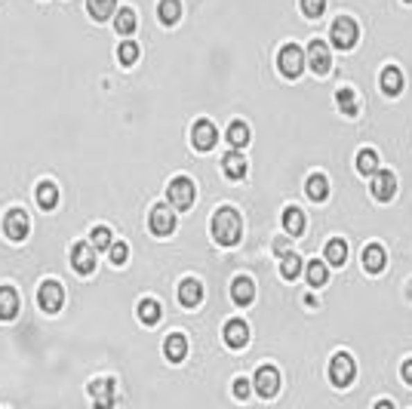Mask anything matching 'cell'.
Listing matches in <instances>:
<instances>
[{
    "label": "cell",
    "instance_id": "1",
    "mask_svg": "<svg viewBox=\"0 0 412 409\" xmlns=\"http://www.w3.org/2000/svg\"><path fill=\"white\" fill-rule=\"evenodd\" d=\"M243 234V222H240V212L231 210V206H222L212 215V237H216L218 247H234Z\"/></svg>",
    "mask_w": 412,
    "mask_h": 409
},
{
    "label": "cell",
    "instance_id": "2",
    "mask_svg": "<svg viewBox=\"0 0 412 409\" xmlns=\"http://www.w3.org/2000/svg\"><path fill=\"white\" fill-rule=\"evenodd\" d=\"M194 182H191L188 176H175L173 182H169V188H166V197H169V206L173 210H191V203H194Z\"/></svg>",
    "mask_w": 412,
    "mask_h": 409
},
{
    "label": "cell",
    "instance_id": "3",
    "mask_svg": "<svg viewBox=\"0 0 412 409\" xmlns=\"http://www.w3.org/2000/svg\"><path fill=\"white\" fill-rule=\"evenodd\" d=\"M329 37H332V47L336 49H354L357 47V37H360V28H357V22L354 19L338 16L336 22H332Z\"/></svg>",
    "mask_w": 412,
    "mask_h": 409
},
{
    "label": "cell",
    "instance_id": "4",
    "mask_svg": "<svg viewBox=\"0 0 412 409\" xmlns=\"http://www.w3.org/2000/svg\"><path fill=\"white\" fill-rule=\"evenodd\" d=\"M354 376H357V366H354V357L351 354H336L329 360V382L336 387H347L354 382Z\"/></svg>",
    "mask_w": 412,
    "mask_h": 409
},
{
    "label": "cell",
    "instance_id": "5",
    "mask_svg": "<svg viewBox=\"0 0 412 409\" xmlns=\"http://www.w3.org/2000/svg\"><path fill=\"white\" fill-rule=\"evenodd\" d=\"M62 301H65V290H62L59 280H46V283H40V290H37V305H40V311L55 314V311L62 308Z\"/></svg>",
    "mask_w": 412,
    "mask_h": 409
},
{
    "label": "cell",
    "instance_id": "6",
    "mask_svg": "<svg viewBox=\"0 0 412 409\" xmlns=\"http://www.w3.org/2000/svg\"><path fill=\"white\" fill-rule=\"evenodd\" d=\"M277 65H280V74L298 77L304 71V53L295 47V43H286V47L280 49V56H277Z\"/></svg>",
    "mask_w": 412,
    "mask_h": 409
},
{
    "label": "cell",
    "instance_id": "7",
    "mask_svg": "<svg viewBox=\"0 0 412 409\" xmlns=\"http://www.w3.org/2000/svg\"><path fill=\"white\" fill-rule=\"evenodd\" d=\"M148 228H151L157 237H166V234H173L175 231V212H173V206H166V203H157L151 210V215H148Z\"/></svg>",
    "mask_w": 412,
    "mask_h": 409
},
{
    "label": "cell",
    "instance_id": "8",
    "mask_svg": "<svg viewBox=\"0 0 412 409\" xmlns=\"http://www.w3.org/2000/svg\"><path fill=\"white\" fill-rule=\"evenodd\" d=\"M71 268L83 277L96 271V249H92V243H74L71 247Z\"/></svg>",
    "mask_w": 412,
    "mask_h": 409
},
{
    "label": "cell",
    "instance_id": "9",
    "mask_svg": "<svg viewBox=\"0 0 412 409\" xmlns=\"http://www.w3.org/2000/svg\"><path fill=\"white\" fill-rule=\"evenodd\" d=\"M28 228H31V222H28V212L25 210H10L3 219V234L10 237V240H25L28 237Z\"/></svg>",
    "mask_w": 412,
    "mask_h": 409
},
{
    "label": "cell",
    "instance_id": "10",
    "mask_svg": "<svg viewBox=\"0 0 412 409\" xmlns=\"http://www.w3.org/2000/svg\"><path fill=\"white\" fill-rule=\"evenodd\" d=\"M191 142H194L197 151H212L218 142L216 124H212V120H197L194 129H191Z\"/></svg>",
    "mask_w": 412,
    "mask_h": 409
},
{
    "label": "cell",
    "instance_id": "11",
    "mask_svg": "<svg viewBox=\"0 0 412 409\" xmlns=\"http://www.w3.org/2000/svg\"><path fill=\"white\" fill-rule=\"evenodd\" d=\"M308 65L314 68V74H326L332 68V56H329V47L323 40H311L308 47Z\"/></svg>",
    "mask_w": 412,
    "mask_h": 409
},
{
    "label": "cell",
    "instance_id": "12",
    "mask_svg": "<svg viewBox=\"0 0 412 409\" xmlns=\"http://www.w3.org/2000/svg\"><path fill=\"white\" fill-rule=\"evenodd\" d=\"M255 391H259L261 397H274V394L280 391V372H277L274 366H261V369L255 372Z\"/></svg>",
    "mask_w": 412,
    "mask_h": 409
},
{
    "label": "cell",
    "instance_id": "13",
    "mask_svg": "<svg viewBox=\"0 0 412 409\" xmlns=\"http://www.w3.org/2000/svg\"><path fill=\"white\" fill-rule=\"evenodd\" d=\"M372 176H375V182H372V197L385 203V200H390V197L397 194V176H394V172H388V169H381V172L375 169Z\"/></svg>",
    "mask_w": 412,
    "mask_h": 409
},
{
    "label": "cell",
    "instance_id": "14",
    "mask_svg": "<svg viewBox=\"0 0 412 409\" xmlns=\"http://www.w3.org/2000/svg\"><path fill=\"white\" fill-rule=\"evenodd\" d=\"M89 397L96 406H111L114 403V378H96V382L89 385Z\"/></svg>",
    "mask_w": 412,
    "mask_h": 409
},
{
    "label": "cell",
    "instance_id": "15",
    "mask_svg": "<svg viewBox=\"0 0 412 409\" xmlns=\"http://www.w3.org/2000/svg\"><path fill=\"white\" fill-rule=\"evenodd\" d=\"M179 301H182L184 308H197V305H200V301H203V283H200V280H194V277L182 280Z\"/></svg>",
    "mask_w": 412,
    "mask_h": 409
},
{
    "label": "cell",
    "instance_id": "16",
    "mask_svg": "<svg viewBox=\"0 0 412 409\" xmlns=\"http://www.w3.org/2000/svg\"><path fill=\"white\" fill-rule=\"evenodd\" d=\"M163 354H166V360L182 363L184 354H188V339H184L182 333H169L166 342H163Z\"/></svg>",
    "mask_w": 412,
    "mask_h": 409
},
{
    "label": "cell",
    "instance_id": "17",
    "mask_svg": "<svg viewBox=\"0 0 412 409\" xmlns=\"http://www.w3.org/2000/svg\"><path fill=\"white\" fill-rule=\"evenodd\" d=\"M225 342H228V348H243L250 342V326L243 320H228L225 323Z\"/></svg>",
    "mask_w": 412,
    "mask_h": 409
},
{
    "label": "cell",
    "instance_id": "18",
    "mask_svg": "<svg viewBox=\"0 0 412 409\" xmlns=\"http://www.w3.org/2000/svg\"><path fill=\"white\" fill-rule=\"evenodd\" d=\"M222 169H225V176H228V178H243L250 167H246V157L234 148V151H228V154L222 157Z\"/></svg>",
    "mask_w": 412,
    "mask_h": 409
},
{
    "label": "cell",
    "instance_id": "19",
    "mask_svg": "<svg viewBox=\"0 0 412 409\" xmlns=\"http://www.w3.org/2000/svg\"><path fill=\"white\" fill-rule=\"evenodd\" d=\"M385 265H388L385 249H381L379 243H369V247L363 249V268L369 271V274H379V271H385Z\"/></svg>",
    "mask_w": 412,
    "mask_h": 409
},
{
    "label": "cell",
    "instance_id": "20",
    "mask_svg": "<svg viewBox=\"0 0 412 409\" xmlns=\"http://www.w3.org/2000/svg\"><path fill=\"white\" fill-rule=\"evenodd\" d=\"M231 299L237 301L240 308H243V305H250V301L255 299V283H252L250 277H237V280L231 283Z\"/></svg>",
    "mask_w": 412,
    "mask_h": 409
},
{
    "label": "cell",
    "instance_id": "21",
    "mask_svg": "<svg viewBox=\"0 0 412 409\" xmlns=\"http://www.w3.org/2000/svg\"><path fill=\"white\" fill-rule=\"evenodd\" d=\"M19 314V296L12 286H0V320H12Z\"/></svg>",
    "mask_w": 412,
    "mask_h": 409
},
{
    "label": "cell",
    "instance_id": "22",
    "mask_svg": "<svg viewBox=\"0 0 412 409\" xmlns=\"http://www.w3.org/2000/svg\"><path fill=\"white\" fill-rule=\"evenodd\" d=\"M304 191H308L311 200L323 203V200L329 197V178L320 176V172H314V176H308V182H304Z\"/></svg>",
    "mask_w": 412,
    "mask_h": 409
},
{
    "label": "cell",
    "instance_id": "23",
    "mask_svg": "<svg viewBox=\"0 0 412 409\" xmlns=\"http://www.w3.org/2000/svg\"><path fill=\"white\" fill-rule=\"evenodd\" d=\"M381 90H385V96H400L403 92V71L394 68V65L381 71Z\"/></svg>",
    "mask_w": 412,
    "mask_h": 409
},
{
    "label": "cell",
    "instance_id": "24",
    "mask_svg": "<svg viewBox=\"0 0 412 409\" xmlns=\"http://www.w3.org/2000/svg\"><path fill=\"white\" fill-rule=\"evenodd\" d=\"M283 228H286L289 237H298L304 231V212L298 210V206H286V210H283Z\"/></svg>",
    "mask_w": 412,
    "mask_h": 409
},
{
    "label": "cell",
    "instance_id": "25",
    "mask_svg": "<svg viewBox=\"0 0 412 409\" xmlns=\"http://www.w3.org/2000/svg\"><path fill=\"white\" fill-rule=\"evenodd\" d=\"M163 311H160V301L157 299H141L139 301V320L145 323V326H154V323H160Z\"/></svg>",
    "mask_w": 412,
    "mask_h": 409
},
{
    "label": "cell",
    "instance_id": "26",
    "mask_svg": "<svg viewBox=\"0 0 412 409\" xmlns=\"http://www.w3.org/2000/svg\"><path fill=\"white\" fill-rule=\"evenodd\" d=\"M37 206L40 210H55L59 206V188H55L53 182H40L37 185Z\"/></svg>",
    "mask_w": 412,
    "mask_h": 409
},
{
    "label": "cell",
    "instance_id": "27",
    "mask_svg": "<svg viewBox=\"0 0 412 409\" xmlns=\"http://www.w3.org/2000/svg\"><path fill=\"white\" fill-rule=\"evenodd\" d=\"M87 10L96 22H108L117 10V0H87Z\"/></svg>",
    "mask_w": 412,
    "mask_h": 409
},
{
    "label": "cell",
    "instance_id": "28",
    "mask_svg": "<svg viewBox=\"0 0 412 409\" xmlns=\"http://www.w3.org/2000/svg\"><path fill=\"white\" fill-rule=\"evenodd\" d=\"M323 256H326V262H329V265H336V268H338V265H345V258H347V243H345V240H338V237H336V240H329V243H326Z\"/></svg>",
    "mask_w": 412,
    "mask_h": 409
},
{
    "label": "cell",
    "instance_id": "29",
    "mask_svg": "<svg viewBox=\"0 0 412 409\" xmlns=\"http://www.w3.org/2000/svg\"><path fill=\"white\" fill-rule=\"evenodd\" d=\"M225 139H228L231 148H243L246 142H250V126L240 124V120H234V124L228 126V133H225Z\"/></svg>",
    "mask_w": 412,
    "mask_h": 409
},
{
    "label": "cell",
    "instance_id": "30",
    "mask_svg": "<svg viewBox=\"0 0 412 409\" xmlns=\"http://www.w3.org/2000/svg\"><path fill=\"white\" fill-rule=\"evenodd\" d=\"M114 28H117V34H132L136 31V12L130 10V6H123V10H117L114 12Z\"/></svg>",
    "mask_w": 412,
    "mask_h": 409
},
{
    "label": "cell",
    "instance_id": "31",
    "mask_svg": "<svg viewBox=\"0 0 412 409\" xmlns=\"http://www.w3.org/2000/svg\"><path fill=\"white\" fill-rule=\"evenodd\" d=\"M157 16H160L163 25H175V22L182 19V3L179 0H160Z\"/></svg>",
    "mask_w": 412,
    "mask_h": 409
},
{
    "label": "cell",
    "instance_id": "32",
    "mask_svg": "<svg viewBox=\"0 0 412 409\" xmlns=\"http://www.w3.org/2000/svg\"><path fill=\"white\" fill-rule=\"evenodd\" d=\"M336 105H338V111L347 114V117H354L357 114V96H354V90H338L336 92Z\"/></svg>",
    "mask_w": 412,
    "mask_h": 409
},
{
    "label": "cell",
    "instance_id": "33",
    "mask_svg": "<svg viewBox=\"0 0 412 409\" xmlns=\"http://www.w3.org/2000/svg\"><path fill=\"white\" fill-rule=\"evenodd\" d=\"M280 262H283V265H280V274L286 277V280H295L298 274H302V258H298L295 253H289V249H286Z\"/></svg>",
    "mask_w": 412,
    "mask_h": 409
},
{
    "label": "cell",
    "instance_id": "34",
    "mask_svg": "<svg viewBox=\"0 0 412 409\" xmlns=\"http://www.w3.org/2000/svg\"><path fill=\"white\" fill-rule=\"evenodd\" d=\"M357 169L363 172V176H372V172L379 169V154H375L372 148H363L357 154Z\"/></svg>",
    "mask_w": 412,
    "mask_h": 409
},
{
    "label": "cell",
    "instance_id": "35",
    "mask_svg": "<svg viewBox=\"0 0 412 409\" xmlns=\"http://www.w3.org/2000/svg\"><path fill=\"white\" fill-rule=\"evenodd\" d=\"M111 240H114V237H111V231L108 228H92L89 231V243H92V249H102V253H108V247H111Z\"/></svg>",
    "mask_w": 412,
    "mask_h": 409
},
{
    "label": "cell",
    "instance_id": "36",
    "mask_svg": "<svg viewBox=\"0 0 412 409\" xmlns=\"http://www.w3.org/2000/svg\"><path fill=\"white\" fill-rule=\"evenodd\" d=\"M326 277H329V268H326V262H311V265H308V283H311V286H323Z\"/></svg>",
    "mask_w": 412,
    "mask_h": 409
},
{
    "label": "cell",
    "instance_id": "37",
    "mask_svg": "<svg viewBox=\"0 0 412 409\" xmlns=\"http://www.w3.org/2000/svg\"><path fill=\"white\" fill-rule=\"evenodd\" d=\"M117 59H120V65H136V59H139V47L132 40H123L117 47Z\"/></svg>",
    "mask_w": 412,
    "mask_h": 409
},
{
    "label": "cell",
    "instance_id": "38",
    "mask_svg": "<svg viewBox=\"0 0 412 409\" xmlns=\"http://www.w3.org/2000/svg\"><path fill=\"white\" fill-rule=\"evenodd\" d=\"M108 256H111V262H114V265H126V258H130V247L120 243V240H111Z\"/></svg>",
    "mask_w": 412,
    "mask_h": 409
},
{
    "label": "cell",
    "instance_id": "39",
    "mask_svg": "<svg viewBox=\"0 0 412 409\" xmlns=\"http://www.w3.org/2000/svg\"><path fill=\"white\" fill-rule=\"evenodd\" d=\"M323 10H326V0H302V12H304L308 19L323 16Z\"/></svg>",
    "mask_w": 412,
    "mask_h": 409
},
{
    "label": "cell",
    "instance_id": "40",
    "mask_svg": "<svg viewBox=\"0 0 412 409\" xmlns=\"http://www.w3.org/2000/svg\"><path fill=\"white\" fill-rule=\"evenodd\" d=\"M234 397H240V400L250 397V382H246V378H237V382H234Z\"/></svg>",
    "mask_w": 412,
    "mask_h": 409
},
{
    "label": "cell",
    "instance_id": "41",
    "mask_svg": "<svg viewBox=\"0 0 412 409\" xmlns=\"http://www.w3.org/2000/svg\"><path fill=\"white\" fill-rule=\"evenodd\" d=\"M289 249V237H277L274 240V253H286Z\"/></svg>",
    "mask_w": 412,
    "mask_h": 409
},
{
    "label": "cell",
    "instance_id": "42",
    "mask_svg": "<svg viewBox=\"0 0 412 409\" xmlns=\"http://www.w3.org/2000/svg\"><path fill=\"white\" fill-rule=\"evenodd\" d=\"M400 376H403V382H406V385H412V360H406V363H403Z\"/></svg>",
    "mask_w": 412,
    "mask_h": 409
},
{
    "label": "cell",
    "instance_id": "43",
    "mask_svg": "<svg viewBox=\"0 0 412 409\" xmlns=\"http://www.w3.org/2000/svg\"><path fill=\"white\" fill-rule=\"evenodd\" d=\"M406 3H412V0H406Z\"/></svg>",
    "mask_w": 412,
    "mask_h": 409
}]
</instances>
